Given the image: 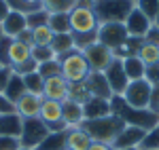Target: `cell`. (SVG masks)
<instances>
[{
  "mask_svg": "<svg viewBox=\"0 0 159 150\" xmlns=\"http://www.w3.org/2000/svg\"><path fill=\"white\" fill-rule=\"evenodd\" d=\"M30 57H32V47H28V45H24V42H19V40L13 38L11 49H9V66L15 68V66L24 63L25 59H30Z\"/></svg>",
  "mask_w": 159,
  "mask_h": 150,
  "instance_id": "obj_21",
  "label": "cell"
},
{
  "mask_svg": "<svg viewBox=\"0 0 159 150\" xmlns=\"http://www.w3.org/2000/svg\"><path fill=\"white\" fill-rule=\"evenodd\" d=\"M47 25L53 30V34H68L70 32V17H68V13H51Z\"/></svg>",
  "mask_w": 159,
  "mask_h": 150,
  "instance_id": "obj_26",
  "label": "cell"
},
{
  "mask_svg": "<svg viewBox=\"0 0 159 150\" xmlns=\"http://www.w3.org/2000/svg\"><path fill=\"white\" fill-rule=\"evenodd\" d=\"M57 59H60L61 76H64L70 85H74V83H85L87 80L91 68H89V63H87V59H85V55H83L81 49H74V51H70V53L57 57Z\"/></svg>",
  "mask_w": 159,
  "mask_h": 150,
  "instance_id": "obj_2",
  "label": "cell"
},
{
  "mask_svg": "<svg viewBox=\"0 0 159 150\" xmlns=\"http://www.w3.org/2000/svg\"><path fill=\"white\" fill-rule=\"evenodd\" d=\"M2 36H4V34H2V28H0V38H2Z\"/></svg>",
  "mask_w": 159,
  "mask_h": 150,
  "instance_id": "obj_50",
  "label": "cell"
},
{
  "mask_svg": "<svg viewBox=\"0 0 159 150\" xmlns=\"http://www.w3.org/2000/svg\"><path fill=\"white\" fill-rule=\"evenodd\" d=\"M134 9L132 0H96V15L100 24L104 21H125V17Z\"/></svg>",
  "mask_w": 159,
  "mask_h": 150,
  "instance_id": "obj_3",
  "label": "cell"
},
{
  "mask_svg": "<svg viewBox=\"0 0 159 150\" xmlns=\"http://www.w3.org/2000/svg\"><path fill=\"white\" fill-rule=\"evenodd\" d=\"M93 139L89 138L83 127H76V129H68L66 131V150H87L91 146Z\"/></svg>",
  "mask_w": 159,
  "mask_h": 150,
  "instance_id": "obj_18",
  "label": "cell"
},
{
  "mask_svg": "<svg viewBox=\"0 0 159 150\" xmlns=\"http://www.w3.org/2000/svg\"><path fill=\"white\" fill-rule=\"evenodd\" d=\"M127 30L121 21H104L98 28V42H102L104 47H108L112 53L123 49V45L127 42Z\"/></svg>",
  "mask_w": 159,
  "mask_h": 150,
  "instance_id": "obj_4",
  "label": "cell"
},
{
  "mask_svg": "<svg viewBox=\"0 0 159 150\" xmlns=\"http://www.w3.org/2000/svg\"><path fill=\"white\" fill-rule=\"evenodd\" d=\"M28 4H32V6H43V0H25Z\"/></svg>",
  "mask_w": 159,
  "mask_h": 150,
  "instance_id": "obj_48",
  "label": "cell"
},
{
  "mask_svg": "<svg viewBox=\"0 0 159 150\" xmlns=\"http://www.w3.org/2000/svg\"><path fill=\"white\" fill-rule=\"evenodd\" d=\"M11 13V9H9V4H7V0H0V24L4 21V17Z\"/></svg>",
  "mask_w": 159,
  "mask_h": 150,
  "instance_id": "obj_47",
  "label": "cell"
},
{
  "mask_svg": "<svg viewBox=\"0 0 159 150\" xmlns=\"http://www.w3.org/2000/svg\"><path fill=\"white\" fill-rule=\"evenodd\" d=\"M83 110H85V121L102 118V116L112 114V104L110 100H104V97H89L83 104Z\"/></svg>",
  "mask_w": 159,
  "mask_h": 150,
  "instance_id": "obj_16",
  "label": "cell"
},
{
  "mask_svg": "<svg viewBox=\"0 0 159 150\" xmlns=\"http://www.w3.org/2000/svg\"><path fill=\"white\" fill-rule=\"evenodd\" d=\"M136 55L140 57V62L144 63L147 68L157 66V63H159V47H157V45H151V42H147V40L140 42V47H138V51H136Z\"/></svg>",
  "mask_w": 159,
  "mask_h": 150,
  "instance_id": "obj_23",
  "label": "cell"
},
{
  "mask_svg": "<svg viewBox=\"0 0 159 150\" xmlns=\"http://www.w3.org/2000/svg\"><path fill=\"white\" fill-rule=\"evenodd\" d=\"M9 112H15V104H11V101L0 93V114H9Z\"/></svg>",
  "mask_w": 159,
  "mask_h": 150,
  "instance_id": "obj_43",
  "label": "cell"
},
{
  "mask_svg": "<svg viewBox=\"0 0 159 150\" xmlns=\"http://www.w3.org/2000/svg\"><path fill=\"white\" fill-rule=\"evenodd\" d=\"M38 118L47 125L49 131H68V127H66L64 118H61V101H53V100L43 97Z\"/></svg>",
  "mask_w": 159,
  "mask_h": 150,
  "instance_id": "obj_8",
  "label": "cell"
},
{
  "mask_svg": "<svg viewBox=\"0 0 159 150\" xmlns=\"http://www.w3.org/2000/svg\"><path fill=\"white\" fill-rule=\"evenodd\" d=\"M7 4H9V9H11V11L24 13V15H28L30 11H34V9H38V6H32V4H28L25 0H7Z\"/></svg>",
  "mask_w": 159,
  "mask_h": 150,
  "instance_id": "obj_38",
  "label": "cell"
},
{
  "mask_svg": "<svg viewBox=\"0 0 159 150\" xmlns=\"http://www.w3.org/2000/svg\"><path fill=\"white\" fill-rule=\"evenodd\" d=\"M0 28H2V34H4V36L17 38L25 28H28L25 15H24V13H17V11H11L7 17H4V21L0 24Z\"/></svg>",
  "mask_w": 159,
  "mask_h": 150,
  "instance_id": "obj_17",
  "label": "cell"
},
{
  "mask_svg": "<svg viewBox=\"0 0 159 150\" xmlns=\"http://www.w3.org/2000/svg\"><path fill=\"white\" fill-rule=\"evenodd\" d=\"M15 40H19V42H24V45H28V47H32V45H34V40H32V30H30V28H25V30L15 38Z\"/></svg>",
  "mask_w": 159,
  "mask_h": 150,
  "instance_id": "obj_45",
  "label": "cell"
},
{
  "mask_svg": "<svg viewBox=\"0 0 159 150\" xmlns=\"http://www.w3.org/2000/svg\"><path fill=\"white\" fill-rule=\"evenodd\" d=\"M19 150H34V148H19Z\"/></svg>",
  "mask_w": 159,
  "mask_h": 150,
  "instance_id": "obj_49",
  "label": "cell"
},
{
  "mask_svg": "<svg viewBox=\"0 0 159 150\" xmlns=\"http://www.w3.org/2000/svg\"><path fill=\"white\" fill-rule=\"evenodd\" d=\"M123 25H125L127 36H129V38H140V40H144V36H147V32L151 30L153 21H151L147 15H144V13H142L134 4V9H132V11H129V15L125 17Z\"/></svg>",
  "mask_w": 159,
  "mask_h": 150,
  "instance_id": "obj_10",
  "label": "cell"
},
{
  "mask_svg": "<svg viewBox=\"0 0 159 150\" xmlns=\"http://www.w3.org/2000/svg\"><path fill=\"white\" fill-rule=\"evenodd\" d=\"M21 142L19 138H11V135H0V150H19Z\"/></svg>",
  "mask_w": 159,
  "mask_h": 150,
  "instance_id": "obj_39",
  "label": "cell"
},
{
  "mask_svg": "<svg viewBox=\"0 0 159 150\" xmlns=\"http://www.w3.org/2000/svg\"><path fill=\"white\" fill-rule=\"evenodd\" d=\"M127 150H140V148H127Z\"/></svg>",
  "mask_w": 159,
  "mask_h": 150,
  "instance_id": "obj_51",
  "label": "cell"
},
{
  "mask_svg": "<svg viewBox=\"0 0 159 150\" xmlns=\"http://www.w3.org/2000/svg\"><path fill=\"white\" fill-rule=\"evenodd\" d=\"M121 62H123V70H125V74L129 78V83L147 78V66L140 62L138 55H125V57H121Z\"/></svg>",
  "mask_w": 159,
  "mask_h": 150,
  "instance_id": "obj_20",
  "label": "cell"
},
{
  "mask_svg": "<svg viewBox=\"0 0 159 150\" xmlns=\"http://www.w3.org/2000/svg\"><path fill=\"white\" fill-rule=\"evenodd\" d=\"M49 15L51 13L45 9V6H38L34 11H30L25 15V21H28V28L32 30V28H38V25H47L49 24Z\"/></svg>",
  "mask_w": 159,
  "mask_h": 150,
  "instance_id": "obj_28",
  "label": "cell"
},
{
  "mask_svg": "<svg viewBox=\"0 0 159 150\" xmlns=\"http://www.w3.org/2000/svg\"><path fill=\"white\" fill-rule=\"evenodd\" d=\"M147 80L151 83V85H159V63L147 68Z\"/></svg>",
  "mask_w": 159,
  "mask_h": 150,
  "instance_id": "obj_42",
  "label": "cell"
},
{
  "mask_svg": "<svg viewBox=\"0 0 159 150\" xmlns=\"http://www.w3.org/2000/svg\"><path fill=\"white\" fill-rule=\"evenodd\" d=\"M151 93H153V85L148 83L147 78H140V80H132L127 89L123 91L121 100L136 110H147L148 101H151Z\"/></svg>",
  "mask_w": 159,
  "mask_h": 150,
  "instance_id": "obj_5",
  "label": "cell"
},
{
  "mask_svg": "<svg viewBox=\"0 0 159 150\" xmlns=\"http://www.w3.org/2000/svg\"><path fill=\"white\" fill-rule=\"evenodd\" d=\"M61 118H64V123H66L68 129H76L85 121V110H83L81 104H76L72 100H66L61 104Z\"/></svg>",
  "mask_w": 159,
  "mask_h": 150,
  "instance_id": "obj_14",
  "label": "cell"
},
{
  "mask_svg": "<svg viewBox=\"0 0 159 150\" xmlns=\"http://www.w3.org/2000/svg\"><path fill=\"white\" fill-rule=\"evenodd\" d=\"M53 30H51L49 25H38V28H32V40H34V45L36 47H51V42H53ZM32 45V47H34Z\"/></svg>",
  "mask_w": 159,
  "mask_h": 150,
  "instance_id": "obj_27",
  "label": "cell"
},
{
  "mask_svg": "<svg viewBox=\"0 0 159 150\" xmlns=\"http://www.w3.org/2000/svg\"><path fill=\"white\" fill-rule=\"evenodd\" d=\"M11 74H13L11 68H0V93L4 91V87H7V83H9Z\"/></svg>",
  "mask_w": 159,
  "mask_h": 150,
  "instance_id": "obj_44",
  "label": "cell"
},
{
  "mask_svg": "<svg viewBox=\"0 0 159 150\" xmlns=\"http://www.w3.org/2000/svg\"><path fill=\"white\" fill-rule=\"evenodd\" d=\"M136 6L155 24L159 17V0H136Z\"/></svg>",
  "mask_w": 159,
  "mask_h": 150,
  "instance_id": "obj_33",
  "label": "cell"
},
{
  "mask_svg": "<svg viewBox=\"0 0 159 150\" xmlns=\"http://www.w3.org/2000/svg\"><path fill=\"white\" fill-rule=\"evenodd\" d=\"M51 49H53V53H55L57 57L74 51L76 45H74L72 34H70V32H68V34H55V36H53V42H51Z\"/></svg>",
  "mask_w": 159,
  "mask_h": 150,
  "instance_id": "obj_24",
  "label": "cell"
},
{
  "mask_svg": "<svg viewBox=\"0 0 159 150\" xmlns=\"http://www.w3.org/2000/svg\"><path fill=\"white\" fill-rule=\"evenodd\" d=\"M21 127H24V118L17 112L0 114V135L19 138V135H21Z\"/></svg>",
  "mask_w": 159,
  "mask_h": 150,
  "instance_id": "obj_19",
  "label": "cell"
},
{
  "mask_svg": "<svg viewBox=\"0 0 159 150\" xmlns=\"http://www.w3.org/2000/svg\"><path fill=\"white\" fill-rule=\"evenodd\" d=\"M144 129H140V127L136 125H125L121 129V133L115 138L112 142V148L115 150H127V148H138L140 146V142L144 138Z\"/></svg>",
  "mask_w": 159,
  "mask_h": 150,
  "instance_id": "obj_12",
  "label": "cell"
},
{
  "mask_svg": "<svg viewBox=\"0 0 159 150\" xmlns=\"http://www.w3.org/2000/svg\"><path fill=\"white\" fill-rule=\"evenodd\" d=\"M148 110L159 114V85H153V93H151V101H148Z\"/></svg>",
  "mask_w": 159,
  "mask_h": 150,
  "instance_id": "obj_40",
  "label": "cell"
},
{
  "mask_svg": "<svg viewBox=\"0 0 159 150\" xmlns=\"http://www.w3.org/2000/svg\"><path fill=\"white\" fill-rule=\"evenodd\" d=\"M36 150H66V131H49Z\"/></svg>",
  "mask_w": 159,
  "mask_h": 150,
  "instance_id": "obj_25",
  "label": "cell"
},
{
  "mask_svg": "<svg viewBox=\"0 0 159 150\" xmlns=\"http://www.w3.org/2000/svg\"><path fill=\"white\" fill-rule=\"evenodd\" d=\"M0 68H2V66H0Z\"/></svg>",
  "mask_w": 159,
  "mask_h": 150,
  "instance_id": "obj_53",
  "label": "cell"
},
{
  "mask_svg": "<svg viewBox=\"0 0 159 150\" xmlns=\"http://www.w3.org/2000/svg\"><path fill=\"white\" fill-rule=\"evenodd\" d=\"M87 150H115L110 144H104V142H91V146Z\"/></svg>",
  "mask_w": 159,
  "mask_h": 150,
  "instance_id": "obj_46",
  "label": "cell"
},
{
  "mask_svg": "<svg viewBox=\"0 0 159 150\" xmlns=\"http://www.w3.org/2000/svg\"><path fill=\"white\" fill-rule=\"evenodd\" d=\"M91 97V93H89V89H87L85 83H74V85H70V95H68V100L76 101V104H85L87 100Z\"/></svg>",
  "mask_w": 159,
  "mask_h": 150,
  "instance_id": "obj_32",
  "label": "cell"
},
{
  "mask_svg": "<svg viewBox=\"0 0 159 150\" xmlns=\"http://www.w3.org/2000/svg\"><path fill=\"white\" fill-rule=\"evenodd\" d=\"M138 148L140 150H159V123L144 133V138H142Z\"/></svg>",
  "mask_w": 159,
  "mask_h": 150,
  "instance_id": "obj_31",
  "label": "cell"
},
{
  "mask_svg": "<svg viewBox=\"0 0 159 150\" xmlns=\"http://www.w3.org/2000/svg\"><path fill=\"white\" fill-rule=\"evenodd\" d=\"M11 42H13V38H9V36L0 38V66L2 68H11L9 66V49H11Z\"/></svg>",
  "mask_w": 159,
  "mask_h": 150,
  "instance_id": "obj_36",
  "label": "cell"
},
{
  "mask_svg": "<svg viewBox=\"0 0 159 150\" xmlns=\"http://www.w3.org/2000/svg\"><path fill=\"white\" fill-rule=\"evenodd\" d=\"M47 135H49V129H47V125H45L38 116L36 118H24L21 135H19L21 148H34L36 150Z\"/></svg>",
  "mask_w": 159,
  "mask_h": 150,
  "instance_id": "obj_6",
  "label": "cell"
},
{
  "mask_svg": "<svg viewBox=\"0 0 159 150\" xmlns=\"http://www.w3.org/2000/svg\"><path fill=\"white\" fill-rule=\"evenodd\" d=\"M24 78V85L28 93H36V95H43V85H45V78L38 74V72H30V74L21 76Z\"/></svg>",
  "mask_w": 159,
  "mask_h": 150,
  "instance_id": "obj_29",
  "label": "cell"
},
{
  "mask_svg": "<svg viewBox=\"0 0 159 150\" xmlns=\"http://www.w3.org/2000/svg\"><path fill=\"white\" fill-rule=\"evenodd\" d=\"M87 89L91 93V97H104V100H112V91H110L108 83H106V76L104 72H89L85 80Z\"/></svg>",
  "mask_w": 159,
  "mask_h": 150,
  "instance_id": "obj_15",
  "label": "cell"
},
{
  "mask_svg": "<svg viewBox=\"0 0 159 150\" xmlns=\"http://www.w3.org/2000/svg\"><path fill=\"white\" fill-rule=\"evenodd\" d=\"M40 104H43V95L25 91L24 95L15 101V112L21 118H36L38 112H40Z\"/></svg>",
  "mask_w": 159,
  "mask_h": 150,
  "instance_id": "obj_13",
  "label": "cell"
},
{
  "mask_svg": "<svg viewBox=\"0 0 159 150\" xmlns=\"http://www.w3.org/2000/svg\"><path fill=\"white\" fill-rule=\"evenodd\" d=\"M70 95V83L64 76H53V78H45L43 85V97L45 100H53V101H64Z\"/></svg>",
  "mask_w": 159,
  "mask_h": 150,
  "instance_id": "obj_11",
  "label": "cell"
},
{
  "mask_svg": "<svg viewBox=\"0 0 159 150\" xmlns=\"http://www.w3.org/2000/svg\"><path fill=\"white\" fill-rule=\"evenodd\" d=\"M83 129L89 133V138L93 142H104V144H110L115 138L121 133V129L125 127L123 118H119L117 114H108V116H102V118H91V121H83Z\"/></svg>",
  "mask_w": 159,
  "mask_h": 150,
  "instance_id": "obj_1",
  "label": "cell"
},
{
  "mask_svg": "<svg viewBox=\"0 0 159 150\" xmlns=\"http://www.w3.org/2000/svg\"><path fill=\"white\" fill-rule=\"evenodd\" d=\"M36 68H38V63L34 57H30V59H25L24 63H19V66H15V68H11L15 74H19V76H25V74H30V72H36Z\"/></svg>",
  "mask_w": 159,
  "mask_h": 150,
  "instance_id": "obj_37",
  "label": "cell"
},
{
  "mask_svg": "<svg viewBox=\"0 0 159 150\" xmlns=\"http://www.w3.org/2000/svg\"><path fill=\"white\" fill-rule=\"evenodd\" d=\"M36 72L43 78H53V76H61V68H60V59H51V62L38 63Z\"/></svg>",
  "mask_w": 159,
  "mask_h": 150,
  "instance_id": "obj_34",
  "label": "cell"
},
{
  "mask_svg": "<svg viewBox=\"0 0 159 150\" xmlns=\"http://www.w3.org/2000/svg\"><path fill=\"white\" fill-rule=\"evenodd\" d=\"M132 2H134V4H136V0H132Z\"/></svg>",
  "mask_w": 159,
  "mask_h": 150,
  "instance_id": "obj_52",
  "label": "cell"
},
{
  "mask_svg": "<svg viewBox=\"0 0 159 150\" xmlns=\"http://www.w3.org/2000/svg\"><path fill=\"white\" fill-rule=\"evenodd\" d=\"M32 57L36 59V63H45V62H51V59H57V55L53 53L51 47H32Z\"/></svg>",
  "mask_w": 159,
  "mask_h": 150,
  "instance_id": "obj_35",
  "label": "cell"
},
{
  "mask_svg": "<svg viewBox=\"0 0 159 150\" xmlns=\"http://www.w3.org/2000/svg\"><path fill=\"white\" fill-rule=\"evenodd\" d=\"M43 6L49 13H70L76 6V0H43Z\"/></svg>",
  "mask_w": 159,
  "mask_h": 150,
  "instance_id": "obj_30",
  "label": "cell"
},
{
  "mask_svg": "<svg viewBox=\"0 0 159 150\" xmlns=\"http://www.w3.org/2000/svg\"><path fill=\"white\" fill-rule=\"evenodd\" d=\"M83 51V55H85L87 63H89V68H91V72H104L106 68L110 66V62L117 57L108 47H104L102 42H91V45H87Z\"/></svg>",
  "mask_w": 159,
  "mask_h": 150,
  "instance_id": "obj_7",
  "label": "cell"
},
{
  "mask_svg": "<svg viewBox=\"0 0 159 150\" xmlns=\"http://www.w3.org/2000/svg\"><path fill=\"white\" fill-rule=\"evenodd\" d=\"M144 40H147V42H151V45H157V47H159V25L157 24L151 25V30L147 32Z\"/></svg>",
  "mask_w": 159,
  "mask_h": 150,
  "instance_id": "obj_41",
  "label": "cell"
},
{
  "mask_svg": "<svg viewBox=\"0 0 159 150\" xmlns=\"http://www.w3.org/2000/svg\"><path fill=\"white\" fill-rule=\"evenodd\" d=\"M104 76H106V83H108L110 91H112V97L123 95V91H125L127 85H129V78H127L125 70H123L121 57H115V59L110 62V66L104 70Z\"/></svg>",
  "mask_w": 159,
  "mask_h": 150,
  "instance_id": "obj_9",
  "label": "cell"
},
{
  "mask_svg": "<svg viewBox=\"0 0 159 150\" xmlns=\"http://www.w3.org/2000/svg\"><path fill=\"white\" fill-rule=\"evenodd\" d=\"M24 93H25L24 78H21L19 74H15V72H13L11 78H9V83H7V87H4V91H2V95H4L7 100L11 101V104H15V101L19 100Z\"/></svg>",
  "mask_w": 159,
  "mask_h": 150,
  "instance_id": "obj_22",
  "label": "cell"
}]
</instances>
